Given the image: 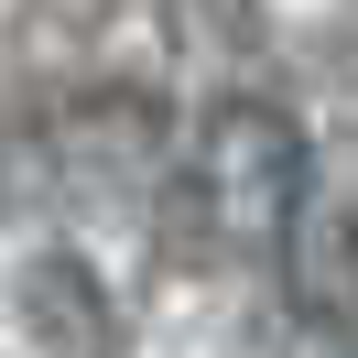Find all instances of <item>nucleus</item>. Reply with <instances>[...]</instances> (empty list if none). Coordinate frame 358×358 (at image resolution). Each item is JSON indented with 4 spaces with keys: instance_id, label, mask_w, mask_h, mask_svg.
Instances as JSON below:
<instances>
[{
    "instance_id": "1",
    "label": "nucleus",
    "mask_w": 358,
    "mask_h": 358,
    "mask_svg": "<svg viewBox=\"0 0 358 358\" xmlns=\"http://www.w3.org/2000/svg\"><path fill=\"white\" fill-rule=\"evenodd\" d=\"M196 217L239 261L293 250V217H304V120L271 109V98L206 109V131H196Z\"/></svg>"
},
{
    "instance_id": "2",
    "label": "nucleus",
    "mask_w": 358,
    "mask_h": 358,
    "mask_svg": "<svg viewBox=\"0 0 358 358\" xmlns=\"http://www.w3.org/2000/svg\"><path fill=\"white\" fill-rule=\"evenodd\" d=\"M22 315H33V336H44L55 358H131L120 304L98 293V271L76 261V250H44V261L22 271Z\"/></svg>"
}]
</instances>
